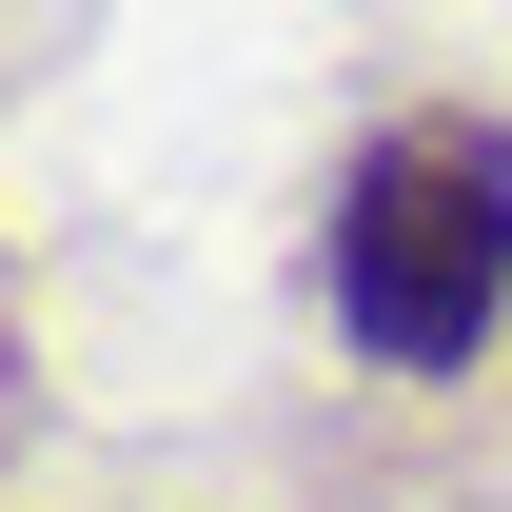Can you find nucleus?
<instances>
[{
    "mask_svg": "<svg viewBox=\"0 0 512 512\" xmlns=\"http://www.w3.org/2000/svg\"><path fill=\"white\" fill-rule=\"evenodd\" d=\"M316 316L355 375H493L512 335V119L493 99H394L316 197Z\"/></svg>",
    "mask_w": 512,
    "mask_h": 512,
    "instance_id": "nucleus-1",
    "label": "nucleus"
}]
</instances>
